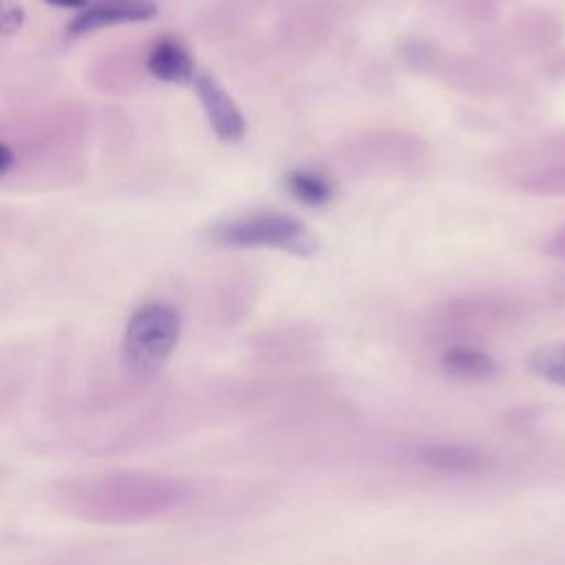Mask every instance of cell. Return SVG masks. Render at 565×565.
I'll return each mask as SVG.
<instances>
[{"instance_id":"obj_1","label":"cell","mask_w":565,"mask_h":565,"mask_svg":"<svg viewBox=\"0 0 565 565\" xmlns=\"http://www.w3.org/2000/svg\"><path fill=\"white\" fill-rule=\"evenodd\" d=\"M210 238L223 247H269L296 256H311L318 249L316 234L298 218L280 212H256L216 223Z\"/></svg>"},{"instance_id":"obj_2","label":"cell","mask_w":565,"mask_h":565,"mask_svg":"<svg viewBox=\"0 0 565 565\" xmlns=\"http://www.w3.org/2000/svg\"><path fill=\"white\" fill-rule=\"evenodd\" d=\"M181 333V318L172 305L148 302L139 307L124 333V358L137 373L157 371L172 353Z\"/></svg>"},{"instance_id":"obj_3","label":"cell","mask_w":565,"mask_h":565,"mask_svg":"<svg viewBox=\"0 0 565 565\" xmlns=\"http://www.w3.org/2000/svg\"><path fill=\"white\" fill-rule=\"evenodd\" d=\"M154 15L157 4L152 0H95L93 4H86L68 24V33L84 35L113 24L143 22Z\"/></svg>"},{"instance_id":"obj_4","label":"cell","mask_w":565,"mask_h":565,"mask_svg":"<svg viewBox=\"0 0 565 565\" xmlns=\"http://www.w3.org/2000/svg\"><path fill=\"white\" fill-rule=\"evenodd\" d=\"M196 93L210 126L223 141H238L245 135V119L232 97L210 75L196 77Z\"/></svg>"},{"instance_id":"obj_5","label":"cell","mask_w":565,"mask_h":565,"mask_svg":"<svg viewBox=\"0 0 565 565\" xmlns=\"http://www.w3.org/2000/svg\"><path fill=\"white\" fill-rule=\"evenodd\" d=\"M417 457L424 466L446 475H472L488 461L479 448L466 444H426L419 448Z\"/></svg>"},{"instance_id":"obj_6","label":"cell","mask_w":565,"mask_h":565,"mask_svg":"<svg viewBox=\"0 0 565 565\" xmlns=\"http://www.w3.org/2000/svg\"><path fill=\"white\" fill-rule=\"evenodd\" d=\"M148 71L161 82L185 84L194 77V62L179 40L161 38L148 55Z\"/></svg>"},{"instance_id":"obj_7","label":"cell","mask_w":565,"mask_h":565,"mask_svg":"<svg viewBox=\"0 0 565 565\" xmlns=\"http://www.w3.org/2000/svg\"><path fill=\"white\" fill-rule=\"evenodd\" d=\"M441 369L446 375L461 382H483L494 377L499 371L497 360L490 353L468 344L446 349L441 355Z\"/></svg>"},{"instance_id":"obj_8","label":"cell","mask_w":565,"mask_h":565,"mask_svg":"<svg viewBox=\"0 0 565 565\" xmlns=\"http://www.w3.org/2000/svg\"><path fill=\"white\" fill-rule=\"evenodd\" d=\"M285 185L296 201L311 205V207L324 205L333 196L331 181L324 174H320L316 170H307V168H296V170L287 172Z\"/></svg>"},{"instance_id":"obj_9","label":"cell","mask_w":565,"mask_h":565,"mask_svg":"<svg viewBox=\"0 0 565 565\" xmlns=\"http://www.w3.org/2000/svg\"><path fill=\"white\" fill-rule=\"evenodd\" d=\"M527 366L541 380L565 386V344H547L532 351Z\"/></svg>"},{"instance_id":"obj_10","label":"cell","mask_w":565,"mask_h":565,"mask_svg":"<svg viewBox=\"0 0 565 565\" xmlns=\"http://www.w3.org/2000/svg\"><path fill=\"white\" fill-rule=\"evenodd\" d=\"M24 22V9L15 0H0V35L15 33Z\"/></svg>"},{"instance_id":"obj_11","label":"cell","mask_w":565,"mask_h":565,"mask_svg":"<svg viewBox=\"0 0 565 565\" xmlns=\"http://www.w3.org/2000/svg\"><path fill=\"white\" fill-rule=\"evenodd\" d=\"M11 166H13V152L4 143H0V174L7 172Z\"/></svg>"},{"instance_id":"obj_12","label":"cell","mask_w":565,"mask_h":565,"mask_svg":"<svg viewBox=\"0 0 565 565\" xmlns=\"http://www.w3.org/2000/svg\"><path fill=\"white\" fill-rule=\"evenodd\" d=\"M49 4H55V7H64V9H84L90 0H46Z\"/></svg>"}]
</instances>
